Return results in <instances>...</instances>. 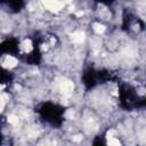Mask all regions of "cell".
Here are the masks:
<instances>
[{"instance_id":"obj_1","label":"cell","mask_w":146,"mask_h":146,"mask_svg":"<svg viewBox=\"0 0 146 146\" xmlns=\"http://www.w3.org/2000/svg\"><path fill=\"white\" fill-rule=\"evenodd\" d=\"M2 65L6 66V67H9V68L15 67L17 65V59L14 56H10V55L5 56L3 57V60H2Z\"/></svg>"},{"instance_id":"obj_2","label":"cell","mask_w":146,"mask_h":146,"mask_svg":"<svg viewBox=\"0 0 146 146\" xmlns=\"http://www.w3.org/2000/svg\"><path fill=\"white\" fill-rule=\"evenodd\" d=\"M21 47H22V49H23L24 52H30V51L32 50V48H33V47H32V42H31L30 39H25V40L22 42Z\"/></svg>"},{"instance_id":"obj_3","label":"cell","mask_w":146,"mask_h":146,"mask_svg":"<svg viewBox=\"0 0 146 146\" xmlns=\"http://www.w3.org/2000/svg\"><path fill=\"white\" fill-rule=\"evenodd\" d=\"M107 145L108 146H121V141L116 136L107 137Z\"/></svg>"},{"instance_id":"obj_4","label":"cell","mask_w":146,"mask_h":146,"mask_svg":"<svg viewBox=\"0 0 146 146\" xmlns=\"http://www.w3.org/2000/svg\"><path fill=\"white\" fill-rule=\"evenodd\" d=\"M72 40H73L74 42H76V43H81V42L84 40V33H83V32H80V31L73 33Z\"/></svg>"},{"instance_id":"obj_5","label":"cell","mask_w":146,"mask_h":146,"mask_svg":"<svg viewBox=\"0 0 146 146\" xmlns=\"http://www.w3.org/2000/svg\"><path fill=\"white\" fill-rule=\"evenodd\" d=\"M92 30L97 33V34H102V33H104L105 32V26L103 25V24H100V23H95L94 24V27H92Z\"/></svg>"}]
</instances>
